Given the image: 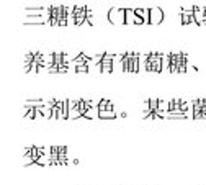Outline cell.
<instances>
[{
    "instance_id": "cell-20",
    "label": "cell",
    "mask_w": 206,
    "mask_h": 185,
    "mask_svg": "<svg viewBox=\"0 0 206 185\" xmlns=\"http://www.w3.org/2000/svg\"><path fill=\"white\" fill-rule=\"evenodd\" d=\"M201 118H206V100L203 102V108H201Z\"/></svg>"
},
{
    "instance_id": "cell-11",
    "label": "cell",
    "mask_w": 206,
    "mask_h": 185,
    "mask_svg": "<svg viewBox=\"0 0 206 185\" xmlns=\"http://www.w3.org/2000/svg\"><path fill=\"white\" fill-rule=\"evenodd\" d=\"M51 13V8H26L25 15L26 16H41V15H48Z\"/></svg>"
},
{
    "instance_id": "cell-16",
    "label": "cell",
    "mask_w": 206,
    "mask_h": 185,
    "mask_svg": "<svg viewBox=\"0 0 206 185\" xmlns=\"http://www.w3.org/2000/svg\"><path fill=\"white\" fill-rule=\"evenodd\" d=\"M147 59H149V53L139 54V72H147Z\"/></svg>"
},
{
    "instance_id": "cell-14",
    "label": "cell",
    "mask_w": 206,
    "mask_h": 185,
    "mask_svg": "<svg viewBox=\"0 0 206 185\" xmlns=\"http://www.w3.org/2000/svg\"><path fill=\"white\" fill-rule=\"evenodd\" d=\"M203 102H205V100H195V102H193V118H196V120H200V118H201Z\"/></svg>"
},
{
    "instance_id": "cell-18",
    "label": "cell",
    "mask_w": 206,
    "mask_h": 185,
    "mask_svg": "<svg viewBox=\"0 0 206 185\" xmlns=\"http://www.w3.org/2000/svg\"><path fill=\"white\" fill-rule=\"evenodd\" d=\"M98 108H100V110H113V103L103 98V100H100V103H98Z\"/></svg>"
},
{
    "instance_id": "cell-6",
    "label": "cell",
    "mask_w": 206,
    "mask_h": 185,
    "mask_svg": "<svg viewBox=\"0 0 206 185\" xmlns=\"http://www.w3.org/2000/svg\"><path fill=\"white\" fill-rule=\"evenodd\" d=\"M74 15H75V25H88V21H87V7H75Z\"/></svg>"
},
{
    "instance_id": "cell-2",
    "label": "cell",
    "mask_w": 206,
    "mask_h": 185,
    "mask_svg": "<svg viewBox=\"0 0 206 185\" xmlns=\"http://www.w3.org/2000/svg\"><path fill=\"white\" fill-rule=\"evenodd\" d=\"M147 72H162V54L160 53H149Z\"/></svg>"
},
{
    "instance_id": "cell-3",
    "label": "cell",
    "mask_w": 206,
    "mask_h": 185,
    "mask_svg": "<svg viewBox=\"0 0 206 185\" xmlns=\"http://www.w3.org/2000/svg\"><path fill=\"white\" fill-rule=\"evenodd\" d=\"M67 113H69L67 100L65 102H54V106H52V118L65 120V118H67Z\"/></svg>"
},
{
    "instance_id": "cell-8",
    "label": "cell",
    "mask_w": 206,
    "mask_h": 185,
    "mask_svg": "<svg viewBox=\"0 0 206 185\" xmlns=\"http://www.w3.org/2000/svg\"><path fill=\"white\" fill-rule=\"evenodd\" d=\"M193 8L195 7H183L180 12L182 15V25H190V23H195V16H193Z\"/></svg>"
},
{
    "instance_id": "cell-12",
    "label": "cell",
    "mask_w": 206,
    "mask_h": 185,
    "mask_svg": "<svg viewBox=\"0 0 206 185\" xmlns=\"http://www.w3.org/2000/svg\"><path fill=\"white\" fill-rule=\"evenodd\" d=\"M84 118H87V120L100 118V108H98V106H88V110L84 113Z\"/></svg>"
},
{
    "instance_id": "cell-13",
    "label": "cell",
    "mask_w": 206,
    "mask_h": 185,
    "mask_svg": "<svg viewBox=\"0 0 206 185\" xmlns=\"http://www.w3.org/2000/svg\"><path fill=\"white\" fill-rule=\"evenodd\" d=\"M172 64V53L170 54H162V72H170Z\"/></svg>"
},
{
    "instance_id": "cell-7",
    "label": "cell",
    "mask_w": 206,
    "mask_h": 185,
    "mask_svg": "<svg viewBox=\"0 0 206 185\" xmlns=\"http://www.w3.org/2000/svg\"><path fill=\"white\" fill-rule=\"evenodd\" d=\"M49 21H51V13H48V15H41V16H26V18H25L26 25H43V23L49 25Z\"/></svg>"
},
{
    "instance_id": "cell-1",
    "label": "cell",
    "mask_w": 206,
    "mask_h": 185,
    "mask_svg": "<svg viewBox=\"0 0 206 185\" xmlns=\"http://www.w3.org/2000/svg\"><path fill=\"white\" fill-rule=\"evenodd\" d=\"M108 21L111 25H126V10L124 8H111L108 12Z\"/></svg>"
},
{
    "instance_id": "cell-15",
    "label": "cell",
    "mask_w": 206,
    "mask_h": 185,
    "mask_svg": "<svg viewBox=\"0 0 206 185\" xmlns=\"http://www.w3.org/2000/svg\"><path fill=\"white\" fill-rule=\"evenodd\" d=\"M134 10H136V13L144 20V23H149V18H151V8H149V10H147V8H134Z\"/></svg>"
},
{
    "instance_id": "cell-9",
    "label": "cell",
    "mask_w": 206,
    "mask_h": 185,
    "mask_svg": "<svg viewBox=\"0 0 206 185\" xmlns=\"http://www.w3.org/2000/svg\"><path fill=\"white\" fill-rule=\"evenodd\" d=\"M162 20H164V12H162L160 8H157V7L151 8V18H149V25H159Z\"/></svg>"
},
{
    "instance_id": "cell-10",
    "label": "cell",
    "mask_w": 206,
    "mask_h": 185,
    "mask_svg": "<svg viewBox=\"0 0 206 185\" xmlns=\"http://www.w3.org/2000/svg\"><path fill=\"white\" fill-rule=\"evenodd\" d=\"M123 57H124V53L115 54V59H113V72H124V62H123Z\"/></svg>"
},
{
    "instance_id": "cell-17",
    "label": "cell",
    "mask_w": 206,
    "mask_h": 185,
    "mask_svg": "<svg viewBox=\"0 0 206 185\" xmlns=\"http://www.w3.org/2000/svg\"><path fill=\"white\" fill-rule=\"evenodd\" d=\"M116 118V111L113 110H100V120H113Z\"/></svg>"
},
{
    "instance_id": "cell-5",
    "label": "cell",
    "mask_w": 206,
    "mask_h": 185,
    "mask_svg": "<svg viewBox=\"0 0 206 185\" xmlns=\"http://www.w3.org/2000/svg\"><path fill=\"white\" fill-rule=\"evenodd\" d=\"M144 20L133 8H126V25H142Z\"/></svg>"
},
{
    "instance_id": "cell-19",
    "label": "cell",
    "mask_w": 206,
    "mask_h": 185,
    "mask_svg": "<svg viewBox=\"0 0 206 185\" xmlns=\"http://www.w3.org/2000/svg\"><path fill=\"white\" fill-rule=\"evenodd\" d=\"M44 103H48V102H44V100H26L25 102V105H30V106H41Z\"/></svg>"
},
{
    "instance_id": "cell-4",
    "label": "cell",
    "mask_w": 206,
    "mask_h": 185,
    "mask_svg": "<svg viewBox=\"0 0 206 185\" xmlns=\"http://www.w3.org/2000/svg\"><path fill=\"white\" fill-rule=\"evenodd\" d=\"M113 59H115V54L105 53L103 59H101V74H110V72H113Z\"/></svg>"
}]
</instances>
